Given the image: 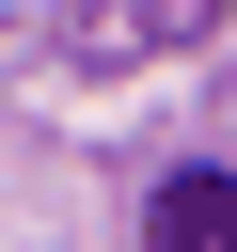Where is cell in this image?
Returning <instances> with one entry per match:
<instances>
[{
	"label": "cell",
	"instance_id": "2",
	"mask_svg": "<svg viewBox=\"0 0 237 252\" xmlns=\"http://www.w3.org/2000/svg\"><path fill=\"white\" fill-rule=\"evenodd\" d=\"M158 32H205V0H158Z\"/></svg>",
	"mask_w": 237,
	"mask_h": 252
},
{
	"label": "cell",
	"instance_id": "1",
	"mask_svg": "<svg viewBox=\"0 0 237 252\" xmlns=\"http://www.w3.org/2000/svg\"><path fill=\"white\" fill-rule=\"evenodd\" d=\"M158 252H237V173H158Z\"/></svg>",
	"mask_w": 237,
	"mask_h": 252
}]
</instances>
